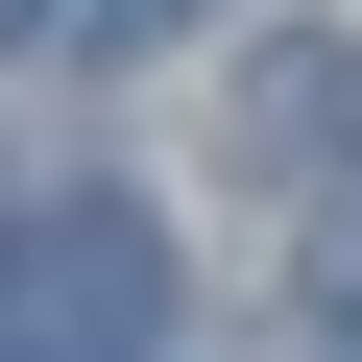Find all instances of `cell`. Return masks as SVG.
Returning <instances> with one entry per match:
<instances>
[{"mask_svg": "<svg viewBox=\"0 0 362 362\" xmlns=\"http://www.w3.org/2000/svg\"><path fill=\"white\" fill-rule=\"evenodd\" d=\"M0 314H25V362H145V338H169V218H145V194H25Z\"/></svg>", "mask_w": 362, "mask_h": 362, "instance_id": "obj_1", "label": "cell"}, {"mask_svg": "<svg viewBox=\"0 0 362 362\" xmlns=\"http://www.w3.org/2000/svg\"><path fill=\"white\" fill-rule=\"evenodd\" d=\"M338 121H362V49H266L242 73V169H314Z\"/></svg>", "mask_w": 362, "mask_h": 362, "instance_id": "obj_2", "label": "cell"}, {"mask_svg": "<svg viewBox=\"0 0 362 362\" xmlns=\"http://www.w3.org/2000/svg\"><path fill=\"white\" fill-rule=\"evenodd\" d=\"M314 314H362V169L314 194Z\"/></svg>", "mask_w": 362, "mask_h": 362, "instance_id": "obj_3", "label": "cell"}, {"mask_svg": "<svg viewBox=\"0 0 362 362\" xmlns=\"http://www.w3.org/2000/svg\"><path fill=\"white\" fill-rule=\"evenodd\" d=\"M169 25H218V0H73V49H169Z\"/></svg>", "mask_w": 362, "mask_h": 362, "instance_id": "obj_4", "label": "cell"}, {"mask_svg": "<svg viewBox=\"0 0 362 362\" xmlns=\"http://www.w3.org/2000/svg\"><path fill=\"white\" fill-rule=\"evenodd\" d=\"M49 25H73V0H0V49H49Z\"/></svg>", "mask_w": 362, "mask_h": 362, "instance_id": "obj_5", "label": "cell"}, {"mask_svg": "<svg viewBox=\"0 0 362 362\" xmlns=\"http://www.w3.org/2000/svg\"><path fill=\"white\" fill-rule=\"evenodd\" d=\"M0 242H25V218H0Z\"/></svg>", "mask_w": 362, "mask_h": 362, "instance_id": "obj_6", "label": "cell"}, {"mask_svg": "<svg viewBox=\"0 0 362 362\" xmlns=\"http://www.w3.org/2000/svg\"><path fill=\"white\" fill-rule=\"evenodd\" d=\"M0 362H25V338H0Z\"/></svg>", "mask_w": 362, "mask_h": 362, "instance_id": "obj_7", "label": "cell"}]
</instances>
